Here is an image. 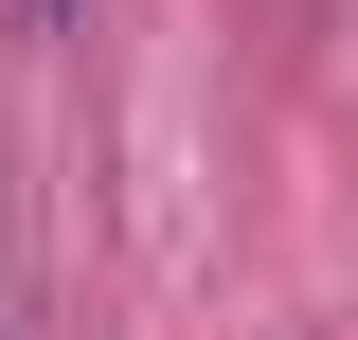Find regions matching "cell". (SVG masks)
I'll use <instances>...</instances> for the list:
<instances>
[{"instance_id":"obj_1","label":"cell","mask_w":358,"mask_h":340,"mask_svg":"<svg viewBox=\"0 0 358 340\" xmlns=\"http://www.w3.org/2000/svg\"><path fill=\"white\" fill-rule=\"evenodd\" d=\"M72 18H90V0H18V36H72Z\"/></svg>"}]
</instances>
